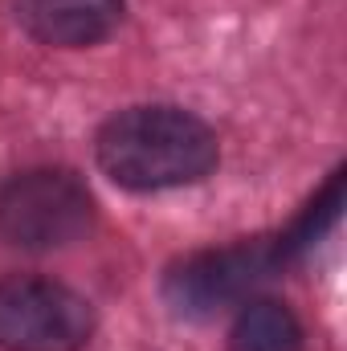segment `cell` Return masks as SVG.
Masks as SVG:
<instances>
[{
  "mask_svg": "<svg viewBox=\"0 0 347 351\" xmlns=\"http://www.w3.org/2000/svg\"><path fill=\"white\" fill-rule=\"evenodd\" d=\"M307 331L282 298L250 294L229 327V351H302Z\"/></svg>",
  "mask_w": 347,
  "mask_h": 351,
  "instance_id": "6",
  "label": "cell"
},
{
  "mask_svg": "<svg viewBox=\"0 0 347 351\" xmlns=\"http://www.w3.org/2000/svg\"><path fill=\"white\" fill-rule=\"evenodd\" d=\"M16 25L53 49H90L123 21V0H12Z\"/></svg>",
  "mask_w": 347,
  "mask_h": 351,
  "instance_id": "5",
  "label": "cell"
},
{
  "mask_svg": "<svg viewBox=\"0 0 347 351\" xmlns=\"http://www.w3.org/2000/svg\"><path fill=\"white\" fill-rule=\"evenodd\" d=\"M282 265L290 262L278 237H254L225 250H200L180 258L164 274V302L180 319H213L217 311L241 306Z\"/></svg>",
  "mask_w": 347,
  "mask_h": 351,
  "instance_id": "3",
  "label": "cell"
},
{
  "mask_svg": "<svg viewBox=\"0 0 347 351\" xmlns=\"http://www.w3.org/2000/svg\"><path fill=\"white\" fill-rule=\"evenodd\" d=\"M94 335V306L45 274L0 278V351H82Z\"/></svg>",
  "mask_w": 347,
  "mask_h": 351,
  "instance_id": "4",
  "label": "cell"
},
{
  "mask_svg": "<svg viewBox=\"0 0 347 351\" xmlns=\"http://www.w3.org/2000/svg\"><path fill=\"white\" fill-rule=\"evenodd\" d=\"M94 160L127 192H168L208 180L221 164V143L200 114L172 102H143L98 127Z\"/></svg>",
  "mask_w": 347,
  "mask_h": 351,
  "instance_id": "1",
  "label": "cell"
},
{
  "mask_svg": "<svg viewBox=\"0 0 347 351\" xmlns=\"http://www.w3.org/2000/svg\"><path fill=\"white\" fill-rule=\"evenodd\" d=\"M94 229V196L70 168H25L0 184V237L25 254L78 245Z\"/></svg>",
  "mask_w": 347,
  "mask_h": 351,
  "instance_id": "2",
  "label": "cell"
}]
</instances>
